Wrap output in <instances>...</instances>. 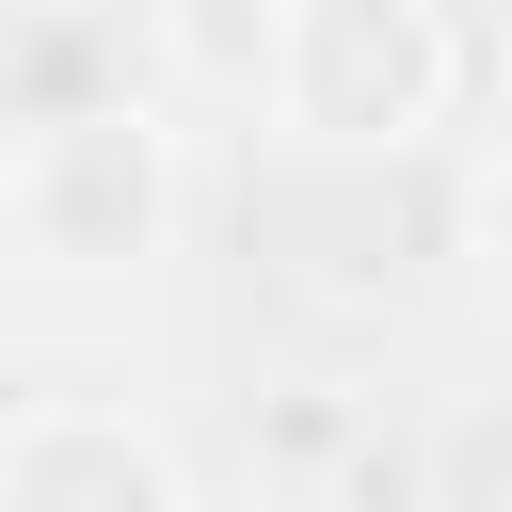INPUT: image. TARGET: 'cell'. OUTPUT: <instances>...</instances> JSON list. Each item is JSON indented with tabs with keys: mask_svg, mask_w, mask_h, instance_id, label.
Here are the masks:
<instances>
[{
	"mask_svg": "<svg viewBox=\"0 0 512 512\" xmlns=\"http://www.w3.org/2000/svg\"><path fill=\"white\" fill-rule=\"evenodd\" d=\"M0 512H176V464H160L128 416L48 400V416L0 432Z\"/></svg>",
	"mask_w": 512,
	"mask_h": 512,
	"instance_id": "cell-1",
	"label": "cell"
},
{
	"mask_svg": "<svg viewBox=\"0 0 512 512\" xmlns=\"http://www.w3.org/2000/svg\"><path fill=\"white\" fill-rule=\"evenodd\" d=\"M496 272H512V176H496Z\"/></svg>",
	"mask_w": 512,
	"mask_h": 512,
	"instance_id": "cell-2",
	"label": "cell"
}]
</instances>
